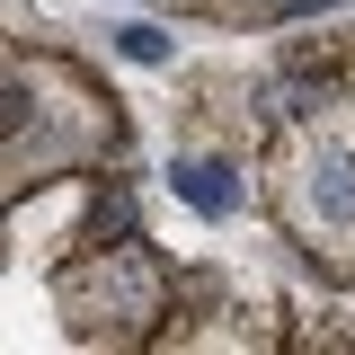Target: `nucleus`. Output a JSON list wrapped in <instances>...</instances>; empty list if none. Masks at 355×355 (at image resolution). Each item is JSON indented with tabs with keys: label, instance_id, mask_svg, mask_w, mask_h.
<instances>
[{
	"label": "nucleus",
	"instance_id": "f257e3e1",
	"mask_svg": "<svg viewBox=\"0 0 355 355\" xmlns=\"http://www.w3.org/2000/svg\"><path fill=\"white\" fill-rule=\"evenodd\" d=\"M178 196L205 205V214H231V178H222L214 160H187V169H178Z\"/></svg>",
	"mask_w": 355,
	"mask_h": 355
},
{
	"label": "nucleus",
	"instance_id": "f03ea898",
	"mask_svg": "<svg viewBox=\"0 0 355 355\" xmlns=\"http://www.w3.org/2000/svg\"><path fill=\"white\" fill-rule=\"evenodd\" d=\"M125 53H133V62H160V53H169V44L151 36V27H125Z\"/></svg>",
	"mask_w": 355,
	"mask_h": 355
}]
</instances>
